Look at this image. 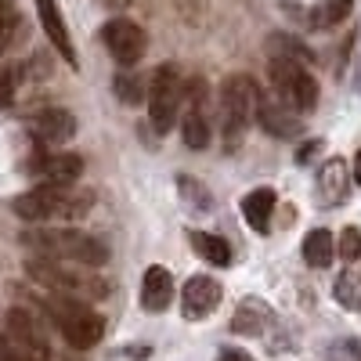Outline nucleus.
<instances>
[{
	"label": "nucleus",
	"instance_id": "obj_11",
	"mask_svg": "<svg viewBox=\"0 0 361 361\" xmlns=\"http://www.w3.org/2000/svg\"><path fill=\"white\" fill-rule=\"evenodd\" d=\"M180 130H185V145H188V148H206V145H209L206 83H202V80L185 83V119H180Z\"/></svg>",
	"mask_w": 361,
	"mask_h": 361
},
{
	"label": "nucleus",
	"instance_id": "obj_20",
	"mask_svg": "<svg viewBox=\"0 0 361 361\" xmlns=\"http://www.w3.org/2000/svg\"><path fill=\"white\" fill-rule=\"evenodd\" d=\"M333 257H336L333 235H329L325 228L307 231V238H304V260H307L311 267H329V264H333Z\"/></svg>",
	"mask_w": 361,
	"mask_h": 361
},
{
	"label": "nucleus",
	"instance_id": "obj_27",
	"mask_svg": "<svg viewBox=\"0 0 361 361\" xmlns=\"http://www.w3.org/2000/svg\"><path fill=\"white\" fill-rule=\"evenodd\" d=\"M329 361H361V347H357L354 340H347V343H336L333 350H329Z\"/></svg>",
	"mask_w": 361,
	"mask_h": 361
},
{
	"label": "nucleus",
	"instance_id": "obj_15",
	"mask_svg": "<svg viewBox=\"0 0 361 361\" xmlns=\"http://www.w3.org/2000/svg\"><path fill=\"white\" fill-rule=\"evenodd\" d=\"M37 15H40V25L51 40V47L66 58V62L76 69V47H73V37H69V25L62 18V8H58V0H37Z\"/></svg>",
	"mask_w": 361,
	"mask_h": 361
},
{
	"label": "nucleus",
	"instance_id": "obj_8",
	"mask_svg": "<svg viewBox=\"0 0 361 361\" xmlns=\"http://www.w3.org/2000/svg\"><path fill=\"white\" fill-rule=\"evenodd\" d=\"M271 83H275L279 98L296 112H311L318 105V80L296 58H271Z\"/></svg>",
	"mask_w": 361,
	"mask_h": 361
},
{
	"label": "nucleus",
	"instance_id": "obj_22",
	"mask_svg": "<svg viewBox=\"0 0 361 361\" xmlns=\"http://www.w3.org/2000/svg\"><path fill=\"white\" fill-rule=\"evenodd\" d=\"M112 87H116V98L123 105H141L148 98V87L141 83V76H130V73H119L112 80Z\"/></svg>",
	"mask_w": 361,
	"mask_h": 361
},
{
	"label": "nucleus",
	"instance_id": "obj_7",
	"mask_svg": "<svg viewBox=\"0 0 361 361\" xmlns=\"http://www.w3.org/2000/svg\"><path fill=\"white\" fill-rule=\"evenodd\" d=\"M185 109V80H180L177 66H159L148 83V116L159 134H166Z\"/></svg>",
	"mask_w": 361,
	"mask_h": 361
},
{
	"label": "nucleus",
	"instance_id": "obj_30",
	"mask_svg": "<svg viewBox=\"0 0 361 361\" xmlns=\"http://www.w3.org/2000/svg\"><path fill=\"white\" fill-rule=\"evenodd\" d=\"M105 4H112V8H123V4H127V0H105Z\"/></svg>",
	"mask_w": 361,
	"mask_h": 361
},
{
	"label": "nucleus",
	"instance_id": "obj_4",
	"mask_svg": "<svg viewBox=\"0 0 361 361\" xmlns=\"http://www.w3.org/2000/svg\"><path fill=\"white\" fill-rule=\"evenodd\" d=\"M0 361H51L44 329L22 307L8 311L4 318V329H0Z\"/></svg>",
	"mask_w": 361,
	"mask_h": 361
},
{
	"label": "nucleus",
	"instance_id": "obj_19",
	"mask_svg": "<svg viewBox=\"0 0 361 361\" xmlns=\"http://www.w3.org/2000/svg\"><path fill=\"white\" fill-rule=\"evenodd\" d=\"M267 322H271L267 304H264V300H257V296H246L243 304H238L235 318H231V329H235V333H260Z\"/></svg>",
	"mask_w": 361,
	"mask_h": 361
},
{
	"label": "nucleus",
	"instance_id": "obj_2",
	"mask_svg": "<svg viewBox=\"0 0 361 361\" xmlns=\"http://www.w3.org/2000/svg\"><path fill=\"white\" fill-rule=\"evenodd\" d=\"M94 195L76 192L73 185H37L33 192H25L15 199V214L29 224H47V221H80Z\"/></svg>",
	"mask_w": 361,
	"mask_h": 361
},
{
	"label": "nucleus",
	"instance_id": "obj_24",
	"mask_svg": "<svg viewBox=\"0 0 361 361\" xmlns=\"http://www.w3.org/2000/svg\"><path fill=\"white\" fill-rule=\"evenodd\" d=\"M15 33H18V4L15 0H0V54L11 47Z\"/></svg>",
	"mask_w": 361,
	"mask_h": 361
},
{
	"label": "nucleus",
	"instance_id": "obj_3",
	"mask_svg": "<svg viewBox=\"0 0 361 361\" xmlns=\"http://www.w3.org/2000/svg\"><path fill=\"white\" fill-rule=\"evenodd\" d=\"M44 311H47L51 322L58 325V333L66 336V343H73L76 350H90V347L105 336V318L90 307L87 300L51 293V296L44 300Z\"/></svg>",
	"mask_w": 361,
	"mask_h": 361
},
{
	"label": "nucleus",
	"instance_id": "obj_14",
	"mask_svg": "<svg viewBox=\"0 0 361 361\" xmlns=\"http://www.w3.org/2000/svg\"><path fill=\"white\" fill-rule=\"evenodd\" d=\"M257 123L271 134V137H300L304 123H300V112L293 105H286L282 98H260L257 105Z\"/></svg>",
	"mask_w": 361,
	"mask_h": 361
},
{
	"label": "nucleus",
	"instance_id": "obj_23",
	"mask_svg": "<svg viewBox=\"0 0 361 361\" xmlns=\"http://www.w3.org/2000/svg\"><path fill=\"white\" fill-rule=\"evenodd\" d=\"M336 300L350 311H361V271H343L336 279Z\"/></svg>",
	"mask_w": 361,
	"mask_h": 361
},
{
	"label": "nucleus",
	"instance_id": "obj_16",
	"mask_svg": "<svg viewBox=\"0 0 361 361\" xmlns=\"http://www.w3.org/2000/svg\"><path fill=\"white\" fill-rule=\"evenodd\" d=\"M170 300H173V275L166 267H148L145 271V282H141V307L148 314H159L170 307Z\"/></svg>",
	"mask_w": 361,
	"mask_h": 361
},
{
	"label": "nucleus",
	"instance_id": "obj_12",
	"mask_svg": "<svg viewBox=\"0 0 361 361\" xmlns=\"http://www.w3.org/2000/svg\"><path fill=\"white\" fill-rule=\"evenodd\" d=\"M29 173H37L44 185H76L83 173V159L73 152H40L29 159Z\"/></svg>",
	"mask_w": 361,
	"mask_h": 361
},
{
	"label": "nucleus",
	"instance_id": "obj_28",
	"mask_svg": "<svg viewBox=\"0 0 361 361\" xmlns=\"http://www.w3.org/2000/svg\"><path fill=\"white\" fill-rule=\"evenodd\" d=\"M217 361H253V357H250V350L228 347V350H221V354H217Z\"/></svg>",
	"mask_w": 361,
	"mask_h": 361
},
{
	"label": "nucleus",
	"instance_id": "obj_29",
	"mask_svg": "<svg viewBox=\"0 0 361 361\" xmlns=\"http://www.w3.org/2000/svg\"><path fill=\"white\" fill-rule=\"evenodd\" d=\"M350 173H354V180H357V185H361V152L354 156V170H350Z\"/></svg>",
	"mask_w": 361,
	"mask_h": 361
},
{
	"label": "nucleus",
	"instance_id": "obj_13",
	"mask_svg": "<svg viewBox=\"0 0 361 361\" xmlns=\"http://www.w3.org/2000/svg\"><path fill=\"white\" fill-rule=\"evenodd\" d=\"M29 127H33V137L47 148H58L66 145L69 137H76V116L69 109H40L33 119H29Z\"/></svg>",
	"mask_w": 361,
	"mask_h": 361
},
{
	"label": "nucleus",
	"instance_id": "obj_10",
	"mask_svg": "<svg viewBox=\"0 0 361 361\" xmlns=\"http://www.w3.org/2000/svg\"><path fill=\"white\" fill-rule=\"evenodd\" d=\"M221 296H224V289H221L217 279L192 275L185 282V289H180V314H185L188 322H202V318H209V314L217 311Z\"/></svg>",
	"mask_w": 361,
	"mask_h": 361
},
{
	"label": "nucleus",
	"instance_id": "obj_25",
	"mask_svg": "<svg viewBox=\"0 0 361 361\" xmlns=\"http://www.w3.org/2000/svg\"><path fill=\"white\" fill-rule=\"evenodd\" d=\"M15 90H18V66H4L0 69V109L15 102Z\"/></svg>",
	"mask_w": 361,
	"mask_h": 361
},
{
	"label": "nucleus",
	"instance_id": "obj_18",
	"mask_svg": "<svg viewBox=\"0 0 361 361\" xmlns=\"http://www.w3.org/2000/svg\"><path fill=\"white\" fill-rule=\"evenodd\" d=\"M275 192L271 188H253L246 199H243V217H246V224L253 228V231H267V224H271V214H275Z\"/></svg>",
	"mask_w": 361,
	"mask_h": 361
},
{
	"label": "nucleus",
	"instance_id": "obj_17",
	"mask_svg": "<svg viewBox=\"0 0 361 361\" xmlns=\"http://www.w3.org/2000/svg\"><path fill=\"white\" fill-rule=\"evenodd\" d=\"M347 188H350V170L347 163L336 156V159H325L322 170H318V192H322V202L325 206H336L347 199Z\"/></svg>",
	"mask_w": 361,
	"mask_h": 361
},
{
	"label": "nucleus",
	"instance_id": "obj_26",
	"mask_svg": "<svg viewBox=\"0 0 361 361\" xmlns=\"http://www.w3.org/2000/svg\"><path fill=\"white\" fill-rule=\"evenodd\" d=\"M340 257L343 260H361V231L357 228H343V235H340Z\"/></svg>",
	"mask_w": 361,
	"mask_h": 361
},
{
	"label": "nucleus",
	"instance_id": "obj_6",
	"mask_svg": "<svg viewBox=\"0 0 361 361\" xmlns=\"http://www.w3.org/2000/svg\"><path fill=\"white\" fill-rule=\"evenodd\" d=\"M257 105H260V90L250 76L235 73L224 80L221 87V119H224V134L231 141L243 137V130L257 119Z\"/></svg>",
	"mask_w": 361,
	"mask_h": 361
},
{
	"label": "nucleus",
	"instance_id": "obj_21",
	"mask_svg": "<svg viewBox=\"0 0 361 361\" xmlns=\"http://www.w3.org/2000/svg\"><path fill=\"white\" fill-rule=\"evenodd\" d=\"M188 243H192V250L202 257V260H209V264H228L231 260V250H228V243L221 235H209V231H188Z\"/></svg>",
	"mask_w": 361,
	"mask_h": 361
},
{
	"label": "nucleus",
	"instance_id": "obj_9",
	"mask_svg": "<svg viewBox=\"0 0 361 361\" xmlns=\"http://www.w3.org/2000/svg\"><path fill=\"white\" fill-rule=\"evenodd\" d=\"M102 40H105L109 54L116 58L119 66H137L141 58H145V51H148L145 29H141L137 22H130V18H112V22H105Z\"/></svg>",
	"mask_w": 361,
	"mask_h": 361
},
{
	"label": "nucleus",
	"instance_id": "obj_5",
	"mask_svg": "<svg viewBox=\"0 0 361 361\" xmlns=\"http://www.w3.org/2000/svg\"><path fill=\"white\" fill-rule=\"evenodd\" d=\"M25 275L33 279L37 286L51 289V293H62V296H76V300H98L109 293V286L94 275H76L69 271L62 260H47V257H33L25 260Z\"/></svg>",
	"mask_w": 361,
	"mask_h": 361
},
{
	"label": "nucleus",
	"instance_id": "obj_1",
	"mask_svg": "<svg viewBox=\"0 0 361 361\" xmlns=\"http://www.w3.org/2000/svg\"><path fill=\"white\" fill-rule=\"evenodd\" d=\"M22 246L33 250L37 257L62 260V264H83V267H102L109 260V250L102 238L87 235L80 228H51V224H33L22 231Z\"/></svg>",
	"mask_w": 361,
	"mask_h": 361
}]
</instances>
